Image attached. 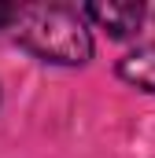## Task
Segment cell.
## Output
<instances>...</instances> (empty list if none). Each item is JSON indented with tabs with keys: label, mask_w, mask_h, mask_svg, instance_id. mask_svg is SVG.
Segmentation results:
<instances>
[{
	"label": "cell",
	"mask_w": 155,
	"mask_h": 158,
	"mask_svg": "<svg viewBox=\"0 0 155 158\" xmlns=\"http://www.w3.org/2000/svg\"><path fill=\"white\" fill-rule=\"evenodd\" d=\"M15 40L48 63L81 66L92 55V37L81 22V15L59 4H33V7H15V19L7 26Z\"/></svg>",
	"instance_id": "obj_1"
},
{
	"label": "cell",
	"mask_w": 155,
	"mask_h": 158,
	"mask_svg": "<svg viewBox=\"0 0 155 158\" xmlns=\"http://www.w3.org/2000/svg\"><path fill=\"white\" fill-rule=\"evenodd\" d=\"M85 15L92 22H100L111 37H129V33H137L144 7L133 4V0H107V4H89Z\"/></svg>",
	"instance_id": "obj_2"
},
{
	"label": "cell",
	"mask_w": 155,
	"mask_h": 158,
	"mask_svg": "<svg viewBox=\"0 0 155 158\" xmlns=\"http://www.w3.org/2000/svg\"><path fill=\"white\" fill-rule=\"evenodd\" d=\"M118 77L129 81L133 88H144V92L155 96V44L129 52V55L118 63Z\"/></svg>",
	"instance_id": "obj_3"
},
{
	"label": "cell",
	"mask_w": 155,
	"mask_h": 158,
	"mask_svg": "<svg viewBox=\"0 0 155 158\" xmlns=\"http://www.w3.org/2000/svg\"><path fill=\"white\" fill-rule=\"evenodd\" d=\"M11 19H15V7L0 4V30H7V26H11Z\"/></svg>",
	"instance_id": "obj_4"
}]
</instances>
